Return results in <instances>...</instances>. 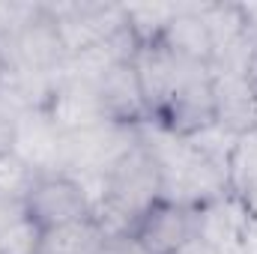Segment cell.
I'll return each instance as SVG.
<instances>
[{"label":"cell","instance_id":"1","mask_svg":"<svg viewBox=\"0 0 257 254\" xmlns=\"http://www.w3.org/2000/svg\"><path fill=\"white\" fill-rule=\"evenodd\" d=\"M141 132V144L150 150L159 183H162V200L200 209L209 200L227 194V174L212 165L189 138H180L168 129H162L156 120H147Z\"/></svg>","mask_w":257,"mask_h":254},{"label":"cell","instance_id":"2","mask_svg":"<svg viewBox=\"0 0 257 254\" xmlns=\"http://www.w3.org/2000/svg\"><path fill=\"white\" fill-rule=\"evenodd\" d=\"M162 200L159 168L150 150L138 141V147L102 180L99 194L93 200V212L108 236L132 233L144 212Z\"/></svg>","mask_w":257,"mask_h":254},{"label":"cell","instance_id":"3","mask_svg":"<svg viewBox=\"0 0 257 254\" xmlns=\"http://www.w3.org/2000/svg\"><path fill=\"white\" fill-rule=\"evenodd\" d=\"M141 126H126L114 120H99L93 126L63 132L60 135V156L57 174L75 177L84 189L87 183H99L126 159L141 141Z\"/></svg>","mask_w":257,"mask_h":254},{"label":"cell","instance_id":"4","mask_svg":"<svg viewBox=\"0 0 257 254\" xmlns=\"http://www.w3.org/2000/svg\"><path fill=\"white\" fill-rule=\"evenodd\" d=\"M21 209L36 230H51L69 221L96 215L90 191L75 177H66V174H39L24 194Z\"/></svg>","mask_w":257,"mask_h":254},{"label":"cell","instance_id":"5","mask_svg":"<svg viewBox=\"0 0 257 254\" xmlns=\"http://www.w3.org/2000/svg\"><path fill=\"white\" fill-rule=\"evenodd\" d=\"M54 21L57 30L63 36V45L72 54L90 51L96 45H105L111 39H117L120 33H126V12L123 6H105V3H57V6H45Z\"/></svg>","mask_w":257,"mask_h":254},{"label":"cell","instance_id":"6","mask_svg":"<svg viewBox=\"0 0 257 254\" xmlns=\"http://www.w3.org/2000/svg\"><path fill=\"white\" fill-rule=\"evenodd\" d=\"M132 233L150 254H177L197 236V209L159 200L144 212Z\"/></svg>","mask_w":257,"mask_h":254},{"label":"cell","instance_id":"7","mask_svg":"<svg viewBox=\"0 0 257 254\" xmlns=\"http://www.w3.org/2000/svg\"><path fill=\"white\" fill-rule=\"evenodd\" d=\"M93 84H96V99L105 120L126 123V126H144L150 120V108H147L132 57L105 69Z\"/></svg>","mask_w":257,"mask_h":254},{"label":"cell","instance_id":"8","mask_svg":"<svg viewBox=\"0 0 257 254\" xmlns=\"http://www.w3.org/2000/svg\"><path fill=\"white\" fill-rule=\"evenodd\" d=\"M215 123L230 135H242L257 126V96L239 69H209Z\"/></svg>","mask_w":257,"mask_h":254},{"label":"cell","instance_id":"9","mask_svg":"<svg viewBox=\"0 0 257 254\" xmlns=\"http://www.w3.org/2000/svg\"><path fill=\"white\" fill-rule=\"evenodd\" d=\"M60 129L45 114V108L21 111L15 129V156L24 159L36 174H57V156H60Z\"/></svg>","mask_w":257,"mask_h":254},{"label":"cell","instance_id":"10","mask_svg":"<svg viewBox=\"0 0 257 254\" xmlns=\"http://www.w3.org/2000/svg\"><path fill=\"white\" fill-rule=\"evenodd\" d=\"M159 45H165L174 57L189 60V63H212L215 54V39L206 24L203 6H177L174 18L168 21Z\"/></svg>","mask_w":257,"mask_h":254},{"label":"cell","instance_id":"11","mask_svg":"<svg viewBox=\"0 0 257 254\" xmlns=\"http://www.w3.org/2000/svg\"><path fill=\"white\" fill-rule=\"evenodd\" d=\"M105 239H108L105 227L99 224L96 215H90L51 230H39L36 254H99Z\"/></svg>","mask_w":257,"mask_h":254},{"label":"cell","instance_id":"12","mask_svg":"<svg viewBox=\"0 0 257 254\" xmlns=\"http://www.w3.org/2000/svg\"><path fill=\"white\" fill-rule=\"evenodd\" d=\"M227 189L248 209H257V126L242 132L227 162Z\"/></svg>","mask_w":257,"mask_h":254},{"label":"cell","instance_id":"13","mask_svg":"<svg viewBox=\"0 0 257 254\" xmlns=\"http://www.w3.org/2000/svg\"><path fill=\"white\" fill-rule=\"evenodd\" d=\"M123 12H126L128 36L135 39L138 48H144V45H156L162 39L177 6H123Z\"/></svg>","mask_w":257,"mask_h":254},{"label":"cell","instance_id":"14","mask_svg":"<svg viewBox=\"0 0 257 254\" xmlns=\"http://www.w3.org/2000/svg\"><path fill=\"white\" fill-rule=\"evenodd\" d=\"M36 177H39V174H36L24 159H18L15 153L0 156V200H6V203H21Z\"/></svg>","mask_w":257,"mask_h":254},{"label":"cell","instance_id":"15","mask_svg":"<svg viewBox=\"0 0 257 254\" xmlns=\"http://www.w3.org/2000/svg\"><path fill=\"white\" fill-rule=\"evenodd\" d=\"M99 254H150V251L135 239V233H114V236L105 239Z\"/></svg>","mask_w":257,"mask_h":254},{"label":"cell","instance_id":"16","mask_svg":"<svg viewBox=\"0 0 257 254\" xmlns=\"http://www.w3.org/2000/svg\"><path fill=\"white\" fill-rule=\"evenodd\" d=\"M15 129H18V114L0 105V156L15 150Z\"/></svg>","mask_w":257,"mask_h":254},{"label":"cell","instance_id":"17","mask_svg":"<svg viewBox=\"0 0 257 254\" xmlns=\"http://www.w3.org/2000/svg\"><path fill=\"white\" fill-rule=\"evenodd\" d=\"M242 30H245V42L257 51V3H242Z\"/></svg>","mask_w":257,"mask_h":254},{"label":"cell","instance_id":"18","mask_svg":"<svg viewBox=\"0 0 257 254\" xmlns=\"http://www.w3.org/2000/svg\"><path fill=\"white\" fill-rule=\"evenodd\" d=\"M177 254H221V251H218V248H212L209 242H203V239H197V236H194L192 242H189V245H183Z\"/></svg>","mask_w":257,"mask_h":254},{"label":"cell","instance_id":"19","mask_svg":"<svg viewBox=\"0 0 257 254\" xmlns=\"http://www.w3.org/2000/svg\"><path fill=\"white\" fill-rule=\"evenodd\" d=\"M245 78H248V84H251V90H254V96H257V51H251V57H248Z\"/></svg>","mask_w":257,"mask_h":254}]
</instances>
